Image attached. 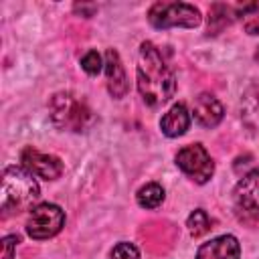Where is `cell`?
<instances>
[{"instance_id":"ba28073f","label":"cell","mask_w":259,"mask_h":259,"mask_svg":"<svg viewBox=\"0 0 259 259\" xmlns=\"http://www.w3.org/2000/svg\"><path fill=\"white\" fill-rule=\"evenodd\" d=\"M20 160H22V166L30 174H36V176H40L45 180H57L63 174V162L57 156L42 154V152L30 148V146L22 150Z\"/></svg>"},{"instance_id":"5bb4252c","label":"cell","mask_w":259,"mask_h":259,"mask_svg":"<svg viewBox=\"0 0 259 259\" xmlns=\"http://www.w3.org/2000/svg\"><path fill=\"white\" fill-rule=\"evenodd\" d=\"M136 198H138V204L142 208H156L164 200V188L160 184H156V182H150V184H146V186H142L138 190Z\"/></svg>"},{"instance_id":"52a82bcc","label":"cell","mask_w":259,"mask_h":259,"mask_svg":"<svg viewBox=\"0 0 259 259\" xmlns=\"http://www.w3.org/2000/svg\"><path fill=\"white\" fill-rule=\"evenodd\" d=\"M233 196L237 208L243 214L259 221V168H255L253 172L243 176V180H239Z\"/></svg>"},{"instance_id":"e0dca14e","label":"cell","mask_w":259,"mask_h":259,"mask_svg":"<svg viewBox=\"0 0 259 259\" xmlns=\"http://www.w3.org/2000/svg\"><path fill=\"white\" fill-rule=\"evenodd\" d=\"M81 67L87 75H97L101 71V57L97 51H87L81 59Z\"/></svg>"},{"instance_id":"5b68a950","label":"cell","mask_w":259,"mask_h":259,"mask_svg":"<svg viewBox=\"0 0 259 259\" xmlns=\"http://www.w3.org/2000/svg\"><path fill=\"white\" fill-rule=\"evenodd\" d=\"M176 164L188 178H192L198 184L208 182L214 174V162L200 144H190L180 148L176 154Z\"/></svg>"},{"instance_id":"30bf717a","label":"cell","mask_w":259,"mask_h":259,"mask_svg":"<svg viewBox=\"0 0 259 259\" xmlns=\"http://www.w3.org/2000/svg\"><path fill=\"white\" fill-rule=\"evenodd\" d=\"M105 75H107V89L111 97L121 99L127 93V77L115 49H107L105 53Z\"/></svg>"},{"instance_id":"8992f818","label":"cell","mask_w":259,"mask_h":259,"mask_svg":"<svg viewBox=\"0 0 259 259\" xmlns=\"http://www.w3.org/2000/svg\"><path fill=\"white\" fill-rule=\"evenodd\" d=\"M65 225V212L51 202H42L34 208H30L28 221H26V233L40 241V239H51L55 237Z\"/></svg>"},{"instance_id":"d6986e66","label":"cell","mask_w":259,"mask_h":259,"mask_svg":"<svg viewBox=\"0 0 259 259\" xmlns=\"http://www.w3.org/2000/svg\"><path fill=\"white\" fill-rule=\"evenodd\" d=\"M16 243H18V237L16 235H10V237H4L2 239V259H12Z\"/></svg>"},{"instance_id":"ffe728a7","label":"cell","mask_w":259,"mask_h":259,"mask_svg":"<svg viewBox=\"0 0 259 259\" xmlns=\"http://www.w3.org/2000/svg\"><path fill=\"white\" fill-rule=\"evenodd\" d=\"M255 59H257V63H259V49H257V53H255Z\"/></svg>"},{"instance_id":"8fae6325","label":"cell","mask_w":259,"mask_h":259,"mask_svg":"<svg viewBox=\"0 0 259 259\" xmlns=\"http://www.w3.org/2000/svg\"><path fill=\"white\" fill-rule=\"evenodd\" d=\"M192 113H194V119L202 127H214L223 119L225 109H223V105H221V101L217 97H212L210 93H200L194 99Z\"/></svg>"},{"instance_id":"ac0fdd59","label":"cell","mask_w":259,"mask_h":259,"mask_svg":"<svg viewBox=\"0 0 259 259\" xmlns=\"http://www.w3.org/2000/svg\"><path fill=\"white\" fill-rule=\"evenodd\" d=\"M111 259H140V253L132 243H117L111 251Z\"/></svg>"},{"instance_id":"277c9868","label":"cell","mask_w":259,"mask_h":259,"mask_svg":"<svg viewBox=\"0 0 259 259\" xmlns=\"http://www.w3.org/2000/svg\"><path fill=\"white\" fill-rule=\"evenodd\" d=\"M148 20L154 28H194L200 24V10L186 2H156L148 12Z\"/></svg>"},{"instance_id":"7a4b0ae2","label":"cell","mask_w":259,"mask_h":259,"mask_svg":"<svg viewBox=\"0 0 259 259\" xmlns=\"http://www.w3.org/2000/svg\"><path fill=\"white\" fill-rule=\"evenodd\" d=\"M36 198H38V184L32 178V174L18 166H8L2 174V196H0L2 217L6 219L10 214H18L26 210Z\"/></svg>"},{"instance_id":"7c38bea8","label":"cell","mask_w":259,"mask_h":259,"mask_svg":"<svg viewBox=\"0 0 259 259\" xmlns=\"http://www.w3.org/2000/svg\"><path fill=\"white\" fill-rule=\"evenodd\" d=\"M188 125H190V115H188L184 103L172 105V107L164 113V117L160 119V130H162V134H166L168 138H178V136H182V134L188 130Z\"/></svg>"},{"instance_id":"4fadbf2b","label":"cell","mask_w":259,"mask_h":259,"mask_svg":"<svg viewBox=\"0 0 259 259\" xmlns=\"http://www.w3.org/2000/svg\"><path fill=\"white\" fill-rule=\"evenodd\" d=\"M237 18V8L227 4H212L208 8V34L221 32L225 26H229Z\"/></svg>"},{"instance_id":"6da1fadb","label":"cell","mask_w":259,"mask_h":259,"mask_svg":"<svg viewBox=\"0 0 259 259\" xmlns=\"http://www.w3.org/2000/svg\"><path fill=\"white\" fill-rule=\"evenodd\" d=\"M138 91L150 107H160L176 91V79L160 51L152 42H142L138 55Z\"/></svg>"},{"instance_id":"2e32d148","label":"cell","mask_w":259,"mask_h":259,"mask_svg":"<svg viewBox=\"0 0 259 259\" xmlns=\"http://www.w3.org/2000/svg\"><path fill=\"white\" fill-rule=\"evenodd\" d=\"M186 227H188V231H190L192 237H202L204 233L210 231V219H208V214H206L202 208H196V210L188 217Z\"/></svg>"},{"instance_id":"3957f363","label":"cell","mask_w":259,"mask_h":259,"mask_svg":"<svg viewBox=\"0 0 259 259\" xmlns=\"http://www.w3.org/2000/svg\"><path fill=\"white\" fill-rule=\"evenodd\" d=\"M49 111H51L53 123L59 130H69V132H85L95 119L87 103L67 91L55 93L51 97Z\"/></svg>"},{"instance_id":"9a60e30c","label":"cell","mask_w":259,"mask_h":259,"mask_svg":"<svg viewBox=\"0 0 259 259\" xmlns=\"http://www.w3.org/2000/svg\"><path fill=\"white\" fill-rule=\"evenodd\" d=\"M235 8L237 16L243 18V28L249 34H259V4H243Z\"/></svg>"},{"instance_id":"9c48e42d","label":"cell","mask_w":259,"mask_h":259,"mask_svg":"<svg viewBox=\"0 0 259 259\" xmlns=\"http://www.w3.org/2000/svg\"><path fill=\"white\" fill-rule=\"evenodd\" d=\"M239 255H241V247L233 235L217 237L200 245L196 251V259H239Z\"/></svg>"}]
</instances>
